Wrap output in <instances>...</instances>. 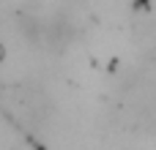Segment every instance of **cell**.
I'll list each match as a JSON object with an SVG mask.
<instances>
[{"instance_id":"obj_1","label":"cell","mask_w":156,"mask_h":150,"mask_svg":"<svg viewBox=\"0 0 156 150\" xmlns=\"http://www.w3.org/2000/svg\"><path fill=\"white\" fill-rule=\"evenodd\" d=\"M19 25H22V33H25L30 41H38V38L44 36V27H41V22H38V19H33L30 14H25Z\"/></svg>"},{"instance_id":"obj_2","label":"cell","mask_w":156,"mask_h":150,"mask_svg":"<svg viewBox=\"0 0 156 150\" xmlns=\"http://www.w3.org/2000/svg\"><path fill=\"white\" fill-rule=\"evenodd\" d=\"M143 5H148V0H134V8H143Z\"/></svg>"},{"instance_id":"obj_3","label":"cell","mask_w":156,"mask_h":150,"mask_svg":"<svg viewBox=\"0 0 156 150\" xmlns=\"http://www.w3.org/2000/svg\"><path fill=\"white\" fill-rule=\"evenodd\" d=\"M0 57H3V46H0Z\"/></svg>"}]
</instances>
